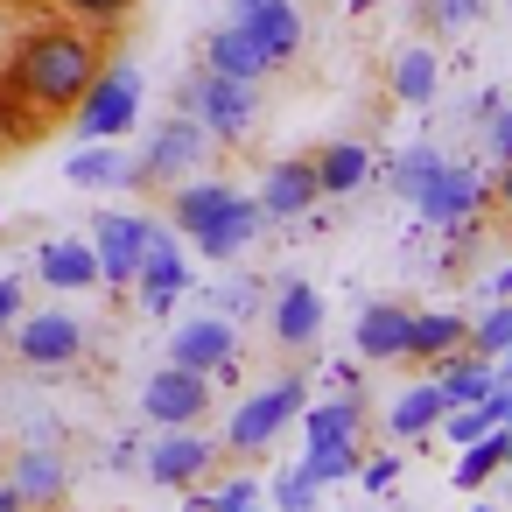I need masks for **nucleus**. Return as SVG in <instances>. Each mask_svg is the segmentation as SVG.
Here are the masks:
<instances>
[{"instance_id":"nucleus-1","label":"nucleus","mask_w":512,"mask_h":512,"mask_svg":"<svg viewBox=\"0 0 512 512\" xmlns=\"http://www.w3.org/2000/svg\"><path fill=\"white\" fill-rule=\"evenodd\" d=\"M106 71V43L85 22H43L15 43L8 57V99L36 120H71V106L85 99V85Z\"/></svg>"},{"instance_id":"nucleus-2","label":"nucleus","mask_w":512,"mask_h":512,"mask_svg":"<svg viewBox=\"0 0 512 512\" xmlns=\"http://www.w3.org/2000/svg\"><path fill=\"white\" fill-rule=\"evenodd\" d=\"M176 113H190L211 134V148H246L253 127H260V85H239V78H218V71L197 64L176 85Z\"/></svg>"},{"instance_id":"nucleus-3","label":"nucleus","mask_w":512,"mask_h":512,"mask_svg":"<svg viewBox=\"0 0 512 512\" xmlns=\"http://www.w3.org/2000/svg\"><path fill=\"white\" fill-rule=\"evenodd\" d=\"M204 162H211V134H204L190 113H169V120L141 141V155H134V169H127V190H176V183H190Z\"/></svg>"},{"instance_id":"nucleus-4","label":"nucleus","mask_w":512,"mask_h":512,"mask_svg":"<svg viewBox=\"0 0 512 512\" xmlns=\"http://www.w3.org/2000/svg\"><path fill=\"white\" fill-rule=\"evenodd\" d=\"M302 407H309L302 372H288V379H274V386L246 393V400L232 407V421H225V449H232V456H260V449H274V442H281V428H295V421H302Z\"/></svg>"},{"instance_id":"nucleus-5","label":"nucleus","mask_w":512,"mask_h":512,"mask_svg":"<svg viewBox=\"0 0 512 512\" xmlns=\"http://www.w3.org/2000/svg\"><path fill=\"white\" fill-rule=\"evenodd\" d=\"M141 71L134 64H113L106 57V71L85 85V99L71 106V127H78V141H127L134 134V120H141Z\"/></svg>"},{"instance_id":"nucleus-6","label":"nucleus","mask_w":512,"mask_h":512,"mask_svg":"<svg viewBox=\"0 0 512 512\" xmlns=\"http://www.w3.org/2000/svg\"><path fill=\"white\" fill-rule=\"evenodd\" d=\"M8 337H15V358L29 372H71L92 351V323L71 309H29V316H15Z\"/></svg>"},{"instance_id":"nucleus-7","label":"nucleus","mask_w":512,"mask_h":512,"mask_svg":"<svg viewBox=\"0 0 512 512\" xmlns=\"http://www.w3.org/2000/svg\"><path fill=\"white\" fill-rule=\"evenodd\" d=\"M239 323L218 316V309H190L176 330H169V365H190V372H211V379H232L239 372Z\"/></svg>"},{"instance_id":"nucleus-8","label":"nucleus","mask_w":512,"mask_h":512,"mask_svg":"<svg viewBox=\"0 0 512 512\" xmlns=\"http://www.w3.org/2000/svg\"><path fill=\"white\" fill-rule=\"evenodd\" d=\"M211 407H218V379L190 372V365H155L148 386H141V414L155 428H197Z\"/></svg>"},{"instance_id":"nucleus-9","label":"nucleus","mask_w":512,"mask_h":512,"mask_svg":"<svg viewBox=\"0 0 512 512\" xmlns=\"http://www.w3.org/2000/svg\"><path fill=\"white\" fill-rule=\"evenodd\" d=\"M127 288L141 295L148 316H176V302L190 295V260H183L176 225H155V232H148V253H141V267H134Z\"/></svg>"},{"instance_id":"nucleus-10","label":"nucleus","mask_w":512,"mask_h":512,"mask_svg":"<svg viewBox=\"0 0 512 512\" xmlns=\"http://www.w3.org/2000/svg\"><path fill=\"white\" fill-rule=\"evenodd\" d=\"M211 463H218V442H211L204 428H162V435L148 442V456H141L148 484H162V491H190V484H204Z\"/></svg>"},{"instance_id":"nucleus-11","label":"nucleus","mask_w":512,"mask_h":512,"mask_svg":"<svg viewBox=\"0 0 512 512\" xmlns=\"http://www.w3.org/2000/svg\"><path fill=\"white\" fill-rule=\"evenodd\" d=\"M484 197H491V183H484V176H477L470 162H442V169H435V176H428V183L414 190V218H421V225H442V232H449V225H470Z\"/></svg>"},{"instance_id":"nucleus-12","label":"nucleus","mask_w":512,"mask_h":512,"mask_svg":"<svg viewBox=\"0 0 512 512\" xmlns=\"http://www.w3.org/2000/svg\"><path fill=\"white\" fill-rule=\"evenodd\" d=\"M148 232H155V218H141V211H99V218H92L99 288H127V281H134V267H141V253H148Z\"/></svg>"},{"instance_id":"nucleus-13","label":"nucleus","mask_w":512,"mask_h":512,"mask_svg":"<svg viewBox=\"0 0 512 512\" xmlns=\"http://www.w3.org/2000/svg\"><path fill=\"white\" fill-rule=\"evenodd\" d=\"M253 204H260V218H267V225H295V218H309V211L323 204V190H316V162H309V155L274 162V169L260 176Z\"/></svg>"},{"instance_id":"nucleus-14","label":"nucleus","mask_w":512,"mask_h":512,"mask_svg":"<svg viewBox=\"0 0 512 512\" xmlns=\"http://www.w3.org/2000/svg\"><path fill=\"white\" fill-rule=\"evenodd\" d=\"M232 22L274 57V71L302 57V8L295 0H232Z\"/></svg>"},{"instance_id":"nucleus-15","label":"nucleus","mask_w":512,"mask_h":512,"mask_svg":"<svg viewBox=\"0 0 512 512\" xmlns=\"http://www.w3.org/2000/svg\"><path fill=\"white\" fill-rule=\"evenodd\" d=\"M15 484V498H22V512H57L64 505V491H71V463L50 449V442H29L8 470H0Z\"/></svg>"},{"instance_id":"nucleus-16","label":"nucleus","mask_w":512,"mask_h":512,"mask_svg":"<svg viewBox=\"0 0 512 512\" xmlns=\"http://www.w3.org/2000/svg\"><path fill=\"white\" fill-rule=\"evenodd\" d=\"M267 330H274L281 351H309V344L323 337V295H316L309 281H281V288L267 295Z\"/></svg>"},{"instance_id":"nucleus-17","label":"nucleus","mask_w":512,"mask_h":512,"mask_svg":"<svg viewBox=\"0 0 512 512\" xmlns=\"http://www.w3.org/2000/svg\"><path fill=\"white\" fill-rule=\"evenodd\" d=\"M407 316H414L407 302H386V295L365 302L358 323H351V351H358L365 365H400V358H407Z\"/></svg>"},{"instance_id":"nucleus-18","label":"nucleus","mask_w":512,"mask_h":512,"mask_svg":"<svg viewBox=\"0 0 512 512\" xmlns=\"http://www.w3.org/2000/svg\"><path fill=\"white\" fill-rule=\"evenodd\" d=\"M260 232H267V218H260V204L239 190V197H232V204H225V211L204 225V232H190V246H197L204 260H239V253H246Z\"/></svg>"},{"instance_id":"nucleus-19","label":"nucleus","mask_w":512,"mask_h":512,"mask_svg":"<svg viewBox=\"0 0 512 512\" xmlns=\"http://www.w3.org/2000/svg\"><path fill=\"white\" fill-rule=\"evenodd\" d=\"M36 274H43L50 295H92V288H99L92 239H43V246H36Z\"/></svg>"},{"instance_id":"nucleus-20","label":"nucleus","mask_w":512,"mask_h":512,"mask_svg":"<svg viewBox=\"0 0 512 512\" xmlns=\"http://www.w3.org/2000/svg\"><path fill=\"white\" fill-rule=\"evenodd\" d=\"M204 71H218V78H239V85H260L267 71H274V57L239 29V22H225V29H211L204 36Z\"/></svg>"},{"instance_id":"nucleus-21","label":"nucleus","mask_w":512,"mask_h":512,"mask_svg":"<svg viewBox=\"0 0 512 512\" xmlns=\"http://www.w3.org/2000/svg\"><path fill=\"white\" fill-rule=\"evenodd\" d=\"M449 414V393L435 386V379H421V386H400L393 393V407H386V435L393 442H421V435H435V421Z\"/></svg>"},{"instance_id":"nucleus-22","label":"nucleus","mask_w":512,"mask_h":512,"mask_svg":"<svg viewBox=\"0 0 512 512\" xmlns=\"http://www.w3.org/2000/svg\"><path fill=\"white\" fill-rule=\"evenodd\" d=\"M316 162V190L323 197H358L365 183H372V148L365 141H330L323 155H309Z\"/></svg>"},{"instance_id":"nucleus-23","label":"nucleus","mask_w":512,"mask_h":512,"mask_svg":"<svg viewBox=\"0 0 512 512\" xmlns=\"http://www.w3.org/2000/svg\"><path fill=\"white\" fill-rule=\"evenodd\" d=\"M232 197H239V190H232L225 176H190V183L169 190V225H176V232H204Z\"/></svg>"},{"instance_id":"nucleus-24","label":"nucleus","mask_w":512,"mask_h":512,"mask_svg":"<svg viewBox=\"0 0 512 512\" xmlns=\"http://www.w3.org/2000/svg\"><path fill=\"white\" fill-rule=\"evenodd\" d=\"M127 169H134V155H127L120 141H85V148L64 162V176H71L78 190H127Z\"/></svg>"},{"instance_id":"nucleus-25","label":"nucleus","mask_w":512,"mask_h":512,"mask_svg":"<svg viewBox=\"0 0 512 512\" xmlns=\"http://www.w3.org/2000/svg\"><path fill=\"white\" fill-rule=\"evenodd\" d=\"M463 316H449V309H414L407 316V358H428V365H442L449 351H463Z\"/></svg>"},{"instance_id":"nucleus-26","label":"nucleus","mask_w":512,"mask_h":512,"mask_svg":"<svg viewBox=\"0 0 512 512\" xmlns=\"http://www.w3.org/2000/svg\"><path fill=\"white\" fill-rule=\"evenodd\" d=\"M505 463H512V428L498 421V428H484L477 442H463V456H456V491H477V484H491Z\"/></svg>"},{"instance_id":"nucleus-27","label":"nucleus","mask_w":512,"mask_h":512,"mask_svg":"<svg viewBox=\"0 0 512 512\" xmlns=\"http://www.w3.org/2000/svg\"><path fill=\"white\" fill-rule=\"evenodd\" d=\"M435 386L449 393V407H477V400H491V386H498V365H491V358H470V351H449Z\"/></svg>"},{"instance_id":"nucleus-28","label":"nucleus","mask_w":512,"mask_h":512,"mask_svg":"<svg viewBox=\"0 0 512 512\" xmlns=\"http://www.w3.org/2000/svg\"><path fill=\"white\" fill-rule=\"evenodd\" d=\"M358 435H302V470L316 484H337V477H358Z\"/></svg>"},{"instance_id":"nucleus-29","label":"nucleus","mask_w":512,"mask_h":512,"mask_svg":"<svg viewBox=\"0 0 512 512\" xmlns=\"http://www.w3.org/2000/svg\"><path fill=\"white\" fill-rule=\"evenodd\" d=\"M435 85H442V64H435V50L407 43V50L393 57V99H400V106H428V99H435Z\"/></svg>"},{"instance_id":"nucleus-30","label":"nucleus","mask_w":512,"mask_h":512,"mask_svg":"<svg viewBox=\"0 0 512 512\" xmlns=\"http://www.w3.org/2000/svg\"><path fill=\"white\" fill-rule=\"evenodd\" d=\"M505 344H512V302L498 295V302H491V309H484V316H477V323L463 330V351H470V358H491V365H498V351H505Z\"/></svg>"},{"instance_id":"nucleus-31","label":"nucleus","mask_w":512,"mask_h":512,"mask_svg":"<svg viewBox=\"0 0 512 512\" xmlns=\"http://www.w3.org/2000/svg\"><path fill=\"white\" fill-rule=\"evenodd\" d=\"M435 428H442V435H449V442L463 449V442H477L484 428H498V407H491V400H477V407H449V414H442Z\"/></svg>"},{"instance_id":"nucleus-32","label":"nucleus","mask_w":512,"mask_h":512,"mask_svg":"<svg viewBox=\"0 0 512 512\" xmlns=\"http://www.w3.org/2000/svg\"><path fill=\"white\" fill-rule=\"evenodd\" d=\"M50 8H64V15H78L85 29H120L141 0H50Z\"/></svg>"},{"instance_id":"nucleus-33","label":"nucleus","mask_w":512,"mask_h":512,"mask_svg":"<svg viewBox=\"0 0 512 512\" xmlns=\"http://www.w3.org/2000/svg\"><path fill=\"white\" fill-rule=\"evenodd\" d=\"M442 162H449V155H442V148H428V141H421V148H407V155H400V169H393V183H400V197L414 204V190H421V183H428V176H435Z\"/></svg>"},{"instance_id":"nucleus-34","label":"nucleus","mask_w":512,"mask_h":512,"mask_svg":"<svg viewBox=\"0 0 512 512\" xmlns=\"http://www.w3.org/2000/svg\"><path fill=\"white\" fill-rule=\"evenodd\" d=\"M316 491H323V484H316V477L295 463V470H281V484H274V505H281V512H316Z\"/></svg>"},{"instance_id":"nucleus-35","label":"nucleus","mask_w":512,"mask_h":512,"mask_svg":"<svg viewBox=\"0 0 512 512\" xmlns=\"http://www.w3.org/2000/svg\"><path fill=\"white\" fill-rule=\"evenodd\" d=\"M484 15V0H421V22L428 29H470Z\"/></svg>"},{"instance_id":"nucleus-36","label":"nucleus","mask_w":512,"mask_h":512,"mask_svg":"<svg viewBox=\"0 0 512 512\" xmlns=\"http://www.w3.org/2000/svg\"><path fill=\"white\" fill-rule=\"evenodd\" d=\"M260 302H267V295H260V281H232V288H211V309H218V316H232V323H239V316H260Z\"/></svg>"},{"instance_id":"nucleus-37","label":"nucleus","mask_w":512,"mask_h":512,"mask_svg":"<svg viewBox=\"0 0 512 512\" xmlns=\"http://www.w3.org/2000/svg\"><path fill=\"white\" fill-rule=\"evenodd\" d=\"M358 463H365V470H358L365 491H386V484L400 477V449H379V456H358Z\"/></svg>"},{"instance_id":"nucleus-38","label":"nucleus","mask_w":512,"mask_h":512,"mask_svg":"<svg viewBox=\"0 0 512 512\" xmlns=\"http://www.w3.org/2000/svg\"><path fill=\"white\" fill-rule=\"evenodd\" d=\"M246 505H260V477H225L218 484V512H246Z\"/></svg>"},{"instance_id":"nucleus-39","label":"nucleus","mask_w":512,"mask_h":512,"mask_svg":"<svg viewBox=\"0 0 512 512\" xmlns=\"http://www.w3.org/2000/svg\"><path fill=\"white\" fill-rule=\"evenodd\" d=\"M15 316H22V281H15V274H0V337L15 330Z\"/></svg>"},{"instance_id":"nucleus-40","label":"nucleus","mask_w":512,"mask_h":512,"mask_svg":"<svg viewBox=\"0 0 512 512\" xmlns=\"http://www.w3.org/2000/svg\"><path fill=\"white\" fill-rule=\"evenodd\" d=\"M491 155H498V162H512V106H498V113H491Z\"/></svg>"},{"instance_id":"nucleus-41","label":"nucleus","mask_w":512,"mask_h":512,"mask_svg":"<svg viewBox=\"0 0 512 512\" xmlns=\"http://www.w3.org/2000/svg\"><path fill=\"white\" fill-rule=\"evenodd\" d=\"M15 134H29V127H22V113H15V99H0V148H8Z\"/></svg>"},{"instance_id":"nucleus-42","label":"nucleus","mask_w":512,"mask_h":512,"mask_svg":"<svg viewBox=\"0 0 512 512\" xmlns=\"http://www.w3.org/2000/svg\"><path fill=\"white\" fill-rule=\"evenodd\" d=\"M491 197H498V211L512 218V162H498V183H491Z\"/></svg>"},{"instance_id":"nucleus-43","label":"nucleus","mask_w":512,"mask_h":512,"mask_svg":"<svg viewBox=\"0 0 512 512\" xmlns=\"http://www.w3.org/2000/svg\"><path fill=\"white\" fill-rule=\"evenodd\" d=\"M183 512H218V491H204V484H190V498H183Z\"/></svg>"},{"instance_id":"nucleus-44","label":"nucleus","mask_w":512,"mask_h":512,"mask_svg":"<svg viewBox=\"0 0 512 512\" xmlns=\"http://www.w3.org/2000/svg\"><path fill=\"white\" fill-rule=\"evenodd\" d=\"M0 512H22V498H15V484L0 477Z\"/></svg>"},{"instance_id":"nucleus-45","label":"nucleus","mask_w":512,"mask_h":512,"mask_svg":"<svg viewBox=\"0 0 512 512\" xmlns=\"http://www.w3.org/2000/svg\"><path fill=\"white\" fill-rule=\"evenodd\" d=\"M484 295H491V302H498V295H512V267H505V274H498V281H491Z\"/></svg>"},{"instance_id":"nucleus-46","label":"nucleus","mask_w":512,"mask_h":512,"mask_svg":"<svg viewBox=\"0 0 512 512\" xmlns=\"http://www.w3.org/2000/svg\"><path fill=\"white\" fill-rule=\"evenodd\" d=\"M498 379H512V344H505V351H498Z\"/></svg>"},{"instance_id":"nucleus-47","label":"nucleus","mask_w":512,"mask_h":512,"mask_svg":"<svg viewBox=\"0 0 512 512\" xmlns=\"http://www.w3.org/2000/svg\"><path fill=\"white\" fill-rule=\"evenodd\" d=\"M477 512H498V505H477Z\"/></svg>"},{"instance_id":"nucleus-48","label":"nucleus","mask_w":512,"mask_h":512,"mask_svg":"<svg viewBox=\"0 0 512 512\" xmlns=\"http://www.w3.org/2000/svg\"><path fill=\"white\" fill-rule=\"evenodd\" d=\"M505 428H512V414H505Z\"/></svg>"},{"instance_id":"nucleus-49","label":"nucleus","mask_w":512,"mask_h":512,"mask_svg":"<svg viewBox=\"0 0 512 512\" xmlns=\"http://www.w3.org/2000/svg\"><path fill=\"white\" fill-rule=\"evenodd\" d=\"M0 470H8V463H0Z\"/></svg>"},{"instance_id":"nucleus-50","label":"nucleus","mask_w":512,"mask_h":512,"mask_svg":"<svg viewBox=\"0 0 512 512\" xmlns=\"http://www.w3.org/2000/svg\"><path fill=\"white\" fill-rule=\"evenodd\" d=\"M246 512H253V505H246Z\"/></svg>"}]
</instances>
